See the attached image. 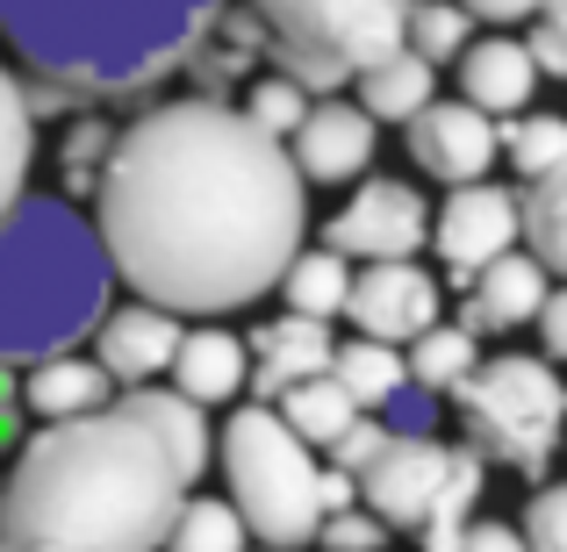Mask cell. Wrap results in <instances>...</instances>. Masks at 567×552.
Here are the masks:
<instances>
[{
  "mask_svg": "<svg viewBox=\"0 0 567 552\" xmlns=\"http://www.w3.org/2000/svg\"><path fill=\"white\" fill-rule=\"evenodd\" d=\"M29 166H37V101L0 65V216L29 194Z\"/></svg>",
  "mask_w": 567,
  "mask_h": 552,
  "instance_id": "cb8c5ba5",
  "label": "cell"
},
{
  "mask_svg": "<svg viewBox=\"0 0 567 552\" xmlns=\"http://www.w3.org/2000/svg\"><path fill=\"white\" fill-rule=\"evenodd\" d=\"M109 144H115V123H109V115H80V123H72L65 152H58V166H65V194H94Z\"/></svg>",
  "mask_w": 567,
  "mask_h": 552,
  "instance_id": "d6a6232c",
  "label": "cell"
},
{
  "mask_svg": "<svg viewBox=\"0 0 567 552\" xmlns=\"http://www.w3.org/2000/svg\"><path fill=\"white\" fill-rule=\"evenodd\" d=\"M482 488H488V459L474 452V445H453V467H445L439 481V502L424 510V552H453L460 531L474 524V510H482Z\"/></svg>",
  "mask_w": 567,
  "mask_h": 552,
  "instance_id": "603a6c76",
  "label": "cell"
},
{
  "mask_svg": "<svg viewBox=\"0 0 567 552\" xmlns=\"http://www.w3.org/2000/svg\"><path fill=\"white\" fill-rule=\"evenodd\" d=\"M245 524H237V510L223 496H187L181 517L166 524V545L158 552H245Z\"/></svg>",
  "mask_w": 567,
  "mask_h": 552,
  "instance_id": "f546056e",
  "label": "cell"
},
{
  "mask_svg": "<svg viewBox=\"0 0 567 552\" xmlns=\"http://www.w3.org/2000/svg\"><path fill=\"white\" fill-rule=\"evenodd\" d=\"M352 80H360V108L374 123H410L424 101H439V65H424L410 51H388L367 72H352Z\"/></svg>",
  "mask_w": 567,
  "mask_h": 552,
  "instance_id": "44dd1931",
  "label": "cell"
},
{
  "mask_svg": "<svg viewBox=\"0 0 567 552\" xmlns=\"http://www.w3.org/2000/svg\"><path fill=\"white\" fill-rule=\"evenodd\" d=\"M22 438V381H14V366H0V452Z\"/></svg>",
  "mask_w": 567,
  "mask_h": 552,
  "instance_id": "60d3db41",
  "label": "cell"
},
{
  "mask_svg": "<svg viewBox=\"0 0 567 552\" xmlns=\"http://www.w3.org/2000/svg\"><path fill=\"white\" fill-rule=\"evenodd\" d=\"M525 22H532V37H525L532 72H539V80H560L567 72V0H539Z\"/></svg>",
  "mask_w": 567,
  "mask_h": 552,
  "instance_id": "836d02e7",
  "label": "cell"
},
{
  "mask_svg": "<svg viewBox=\"0 0 567 552\" xmlns=\"http://www.w3.org/2000/svg\"><path fill=\"white\" fill-rule=\"evenodd\" d=\"M374 416L395 430V438H439V402H431V387H416V381H402Z\"/></svg>",
  "mask_w": 567,
  "mask_h": 552,
  "instance_id": "d590c367",
  "label": "cell"
},
{
  "mask_svg": "<svg viewBox=\"0 0 567 552\" xmlns=\"http://www.w3.org/2000/svg\"><path fill=\"white\" fill-rule=\"evenodd\" d=\"M532 86H539V72H532L525 43L517 37H488V43H467L460 51V101L482 115H517L532 108Z\"/></svg>",
  "mask_w": 567,
  "mask_h": 552,
  "instance_id": "e0dca14e",
  "label": "cell"
},
{
  "mask_svg": "<svg viewBox=\"0 0 567 552\" xmlns=\"http://www.w3.org/2000/svg\"><path fill=\"white\" fill-rule=\"evenodd\" d=\"M309 180L230 101H166L115 129L94 180L101 259L166 316L251 309L302 251Z\"/></svg>",
  "mask_w": 567,
  "mask_h": 552,
  "instance_id": "6da1fadb",
  "label": "cell"
},
{
  "mask_svg": "<svg viewBox=\"0 0 567 552\" xmlns=\"http://www.w3.org/2000/svg\"><path fill=\"white\" fill-rule=\"evenodd\" d=\"M0 552H8V539H0Z\"/></svg>",
  "mask_w": 567,
  "mask_h": 552,
  "instance_id": "ee69618b",
  "label": "cell"
},
{
  "mask_svg": "<svg viewBox=\"0 0 567 552\" xmlns=\"http://www.w3.org/2000/svg\"><path fill=\"white\" fill-rule=\"evenodd\" d=\"M424 244H439V259H445V273H453V288L467 294V280L482 273L488 259L517 251V194L496 187V180L445 187V208L431 216V237H424Z\"/></svg>",
  "mask_w": 567,
  "mask_h": 552,
  "instance_id": "30bf717a",
  "label": "cell"
},
{
  "mask_svg": "<svg viewBox=\"0 0 567 552\" xmlns=\"http://www.w3.org/2000/svg\"><path fill=\"white\" fill-rule=\"evenodd\" d=\"M532 323H539V352L546 360H567V294L560 288H546V302H539Z\"/></svg>",
  "mask_w": 567,
  "mask_h": 552,
  "instance_id": "f35d334b",
  "label": "cell"
},
{
  "mask_svg": "<svg viewBox=\"0 0 567 552\" xmlns=\"http://www.w3.org/2000/svg\"><path fill=\"white\" fill-rule=\"evenodd\" d=\"M317 473H323V459L266 402H245L223 424V481H230V510L251 545L302 552L317 539V524H323Z\"/></svg>",
  "mask_w": 567,
  "mask_h": 552,
  "instance_id": "5b68a950",
  "label": "cell"
},
{
  "mask_svg": "<svg viewBox=\"0 0 567 552\" xmlns=\"http://www.w3.org/2000/svg\"><path fill=\"white\" fill-rule=\"evenodd\" d=\"M453 552H525V539H517L511 524H482V517H474L467 531H460V545Z\"/></svg>",
  "mask_w": 567,
  "mask_h": 552,
  "instance_id": "ab89813d",
  "label": "cell"
},
{
  "mask_svg": "<svg viewBox=\"0 0 567 552\" xmlns=\"http://www.w3.org/2000/svg\"><path fill=\"white\" fill-rule=\"evenodd\" d=\"M323 366H331V331L309 323V316L259 323V331L245 337V387L259 402H274L280 387H295V381H317Z\"/></svg>",
  "mask_w": 567,
  "mask_h": 552,
  "instance_id": "9a60e30c",
  "label": "cell"
},
{
  "mask_svg": "<svg viewBox=\"0 0 567 552\" xmlns=\"http://www.w3.org/2000/svg\"><path fill=\"white\" fill-rule=\"evenodd\" d=\"M402 8L410 0H251L280 72L309 94H338L352 72L402 51Z\"/></svg>",
  "mask_w": 567,
  "mask_h": 552,
  "instance_id": "52a82bcc",
  "label": "cell"
},
{
  "mask_svg": "<svg viewBox=\"0 0 567 552\" xmlns=\"http://www.w3.org/2000/svg\"><path fill=\"white\" fill-rule=\"evenodd\" d=\"M546 288H554V273H546L539 259H525V251H503V259H488L482 273L467 280V316H460V331L482 337V331H517V323L539 316Z\"/></svg>",
  "mask_w": 567,
  "mask_h": 552,
  "instance_id": "2e32d148",
  "label": "cell"
},
{
  "mask_svg": "<svg viewBox=\"0 0 567 552\" xmlns=\"http://www.w3.org/2000/svg\"><path fill=\"white\" fill-rule=\"evenodd\" d=\"M482 360V337H467L460 323H431V331L410 337V360H402V381L431 387V395H453L460 381Z\"/></svg>",
  "mask_w": 567,
  "mask_h": 552,
  "instance_id": "4316f807",
  "label": "cell"
},
{
  "mask_svg": "<svg viewBox=\"0 0 567 552\" xmlns=\"http://www.w3.org/2000/svg\"><path fill=\"white\" fill-rule=\"evenodd\" d=\"M424 237H431V208L410 180H360V194L323 222V244H331L338 259H367V265L416 259Z\"/></svg>",
  "mask_w": 567,
  "mask_h": 552,
  "instance_id": "ba28073f",
  "label": "cell"
},
{
  "mask_svg": "<svg viewBox=\"0 0 567 552\" xmlns=\"http://www.w3.org/2000/svg\"><path fill=\"white\" fill-rule=\"evenodd\" d=\"M445 467H453V445H439V438H395V430H388L381 452L352 473V496H360V510L374 517L381 531H416V524H424V510L439 502Z\"/></svg>",
  "mask_w": 567,
  "mask_h": 552,
  "instance_id": "9c48e42d",
  "label": "cell"
},
{
  "mask_svg": "<svg viewBox=\"0 0 567 552\" xmlns=\"http://www.w3.org/2000/svg\"><path fill=\"white\" fill-rule=\"evenodd\" d=\"M338 316H352L360 337H374V345H410L416 331L439 323V280L416 259H381V265H367V273H352Z\"/></svg>",
  "mask_w": 567,
  "mask_h": 552,
  "instance_id": "8fae6325",
  "label": "cell"
},
{
  "mask_svg": "<svg viewBox=\"0 0 567 552\" xmlns=\"http://www.w3.org/2000/svg\"><path fill=\"white\" fill-rule=\"evenodd\" d=\"M381 438H388V424H381V416H352V424L346 430H338V438H331V459H338V473H360L367 467V459H374L381 452Z\"/></svg>",
  "mask_w": 567,
  "mask_h": 552,
  "instance_id": "74e56055",
  "label": "cell"
},
{
  "mask_svg": "<svg viewBox=\"0 0 567 552\" xmlns=\"http://www.w3.org/2000/svg\"><path fill=\"white\" fill-rule=\"evenodd\" d=\"M109 259L72 201L22 194L0 216V366L72 352L109 316Z\"/></svg>",
  "mask_w": 567,
  "mask_h": 552,
  "instance_id": "277c9868",
  "label": "cell"
},
{
  "mask_svg": "<svg viewBox=\"0 0 567 552\" xmlns=\"http://www.w3.org/2000/svg\"><path fill=\"white\" fill-rule=\"evenodd\" d=\"M109 373H101L94 360H80V352H51V360L29 366L22 381V409H37L43 424H65V416H86V409H109Z\"/></svg>",
  "mask_w": 567,
  "mask_h": 552,
  "instance_id": "ffe728a7",
  "label": "cell"
},
{
  "mask_svg": "<svg viewBox=\"0 0 567 552\" xmlns=\"http://www.w3.org/2000/svg\"><path fill=\"white\" fill-rule=\"evenodd\" d=\"M173 345H181V316H166V309L152 302H130V309H109V316L94 323V366L109 373V381H158V373L173 366Z\"/></svg>",
  "mask_w": 567,
  "mask_h": 552,
  "instance_id": "5bb4252c",
  "label": "cell"
},
{
  "mask_svg": "<svg viewBox=\"0 0 567 552\" xmlns=\"http://www.w3.org/2000/svg\"><path fill=\"white\" fill-rule=\"evenodd\" d=\"M130 416H144V430H152L158 445H166V459L181 467V481L194 488L208 473V452H216V430H208V409H194L187 395H173V387H130L123 395Z\"/></svg>",
  "mask_w": 567,
  "mask_h": 552,
  "instance_id": "ac0fdd59",
  "label": "cell"
},
{
  "mask_svg": "<svg viewBox=\"0 0 567 552\" xmlns=\"http://www.w3.org/2000/svg\"><path fill=\"white\" fill-rule=\"evenodd\" d=\"M496 152H511V173H525V180L560 173V166H567V115H532V108H517L511 129H496Z\"/></svg>",
  "mask_w": 567,
  "mask_h": 552,
  "instance_id": "4dcf8cb0",
  "label": "cell"
},
{
  "mask_svg": "<svg viewBox=\"0 0 567 552\" xmlns=\"http://www.w3.org/2000/svg\"><path fill=\"white\" fill-rule=\"evenodd\" d=\"M323 373L352 395V409L374 416L381 402L402 387V352L395 345H374V337H352V345H331V366H323Z\"/></svg>",
  "mask_w": 567,
  "mask_h": 552,
  "instance_id": "83f0119b",
  "label": "cell"
},
{
  "mask_svg": "<svg viewBox=\"0 0 567 552\" xmlns=\"http://www.w3.org/2000/svg\"><path fill=\"white\" fill-rule=\"evenodd\" d=\"M187 481L166 445L130 416L109 409L43 424L0 481V539L8 552H158L181 517Z\"/></svg>",
  "mask_w": 567,
  "mask_h": 552,
  "instance_id": "7a4b0ae2",
  "label": "cell"
},
{
  "mask_svg": "<svg viewBox=\"0 0 567 552\" xmlns=\"http://www.w3.org/2000/svg\"><path fill=\"white\" fill-rule=\"evenodd\" d=\"M517 539H525V552H567V488H554V481L532 488Z\"/></svg>",
  "mask_w": 567,
  "mask_h": 552,
  "instance_id": "e575fe53",
  "label": "cell"
},
{
  "mask_svg": "<svg viewBox=\"0 0 567 552\" xmlns=\"http://www.w3.org/2000/svg\"><path fill=\"white\" fill-rule=\"evenodd\" d=\"M274 402H280L274 416H280V424H288L295 438L309 445V452H317V445H331L338 430H346L352 416H360V409H352V395L331 381V373H317V381H295V387H280Z\"/></svg>",
  "mask_w": 567,
  "mask_h": 552,
  "instance_id": "484cf974",
  "label": "cell"
},
{
  "mask_svg": "<svg viewBox=\"0 0 567 552\" xmlns=\"http://www.w3.org/2000/svg\"><path fill=\"white\" fill-rule=\"evenodd\" d=\"M517 237H525V259H539L546 273H567V166L539 173L517 194Z\"/></svg>",
  "mask_w": 567,
  "mask_h": 552,
  "instance_id": "d4e9b609",
  "label": "cell"
},
{
  "mask_svg": "<svg viewBox=\"0 0 567 552\" xmlns=\"http://www.w3.org/2000/svg\"><path fill=\"white\" fill-rule=\"evenodd\" d=\"M245 552H274V545H245Z\"/></svg>",
  "mask_w": 567,
  "mask_h": 552,
  "instance_id": "7bdbcfd3",
  "label": "cell"
},
{
  "mask_svg": "<svg viewBox=\"0 0 567 552\" xmlns=\"http://www.w3.org/2000/svg\"><path fill=\"white\" fill-rule=\"evenodd\" d=\"M474 43V22L460 0H410L402 8V51L424 58V65H445V58H460Z\"/></svg>",
  "mask_w": 567,
  "mask_h": 552,
  "instance_id": "f1b7e54d",
  "label": "cell"
},
{
  "mask_svg": "<svg viewBox=\"0 0 567 552\" xmlns=\"http://www.w3.org/2000/svg\"><path fill=\"white\" fill-rule=\"evenodd\" d=\"M374 137H381V123L360 108V101L323 94V101H309V115L288 129V166L302 173V180H323V187L367 180V166H374Z\"/></svg>",
  "mask_w": 567,
  "mask_h": 552,
  "instance_id": "7c38bea8",
  "label": "cell"
},
{
  "mask_svg": "<svg viewBox=\"0 0 567 552\" xmlns=\"http://www.w3.org/2000/svg\"><path fill=\"white\" fill-rule=\"evenodd\" d=\"M309 545H323V552H381L388 531H381L367 510H331V517L317 524V539H309Z\"/></svg>",
  "mask_w": 567,
  "mask_h": 552,
  "instance_id": "8d00e7d4",
  "label": "cell"
},
{
  "mask_svg": "<svg viewBox=\"0 0 567 552\" xmlns=\"http://www.w3.org/2000/svg\"><path fill=\"white\" fill-rule=\"evenodd\" d=\"M309 101L317 94H309L302 80H288V72H251V86H245V115L266 129V137H280V144H288V129L309 115Z\"/></svg>",
  "mask_w": 567,
  "mask_h": 552,
  "instance_id": "1f68e13d",
  "label": "cell"
},
{
  "mask_svg": "<svg viewBox=\"0 0 567 552\" xmlns=\"http://www.w3.org/2000/svg\"><path fill=\"white\" fill-rule=\"evenodd\" d=\"M280 302H288V316H309V323H331L338 309H346V288H352V259H338L331 244H309L295 251L288 265H280Z\"/></svg>",
  "mask_w": 567,
  "mask_h": 552,
  "instance_id": "7402d4cb",
  "label": "cell"
},
{
  "mask_svg": "<svg viewBox=\"0 0 567 552\" xmlns=\"http://www.w3.org/2000/svg\"><path fill=\"white\" fill-rule=\"evenodd\" d=\"M467 8V22H525L539 0H460Z\"/></svg>",
  "mask_w": 567,
  "mask_h": 552,
  "instance_id": "b9f144b4",
  "label": "cell"
},
{
  "mask_svg": "<svg viewBox=\"0 0 567 552\" xmlns=\"http://www.w3.org/2000/svg\"><path fill=\"white\" fill-rule=\"evenodd\" d=\"M223 0H0V37L51 94L123 101L181 72Z\"/></svg>",
  "mask_w": 567,
  "mask_h": 552,
  "instance_id": "3957f363",
  "label": "cell"
},
{
  "mask_svg": "<svg viewBox=\"0 0 567 552\" xmlns=\"http://www.w3.org/2000/svg\"><path fill=\"white\" fill-rule=\"evenodd\" d=\"M467 445L496 467L546 481L560 452V424H567V387L554 360H532V352H503V360H474V373L453 387Z\"/></svg>",
  "mask_w": 567,
  "mask_h": 552,
  "instance_id": "8992f818",
  "label": "cell"
},
{
  "mask_svg": "<svg viewBox=\"0 0 567 552\" xmlns=\"http://www.w3.org/2000/svg\"><path fill=\"white\" fill-rule=\"evenodd\" d=\"M402 129H410L416 173H431L445 187L488 180V166H496V115L467 108V101H424Z\"/></svg>",
  "mask_w": 567,
  "mask_h": 552,
  "instance_id": "4fadbf2b",
  "label": "cell"
},
{
  "mask_svg": "<svg viewBox=\"0 0 567 552\" xmlns=\"http://www.w3.org/2000/svg\"><path fill=\"white\" fill-rule=\"evenodd\" d=\"M166 373H173V395H187L194 409L237 402L245 395V337H230V331H181Z\"/></svg>",
  "mask_w": 567,
  "mask_h": 552,
  "instance_id": "d6986e66",
  "label": "cell"
}]
</instances>
